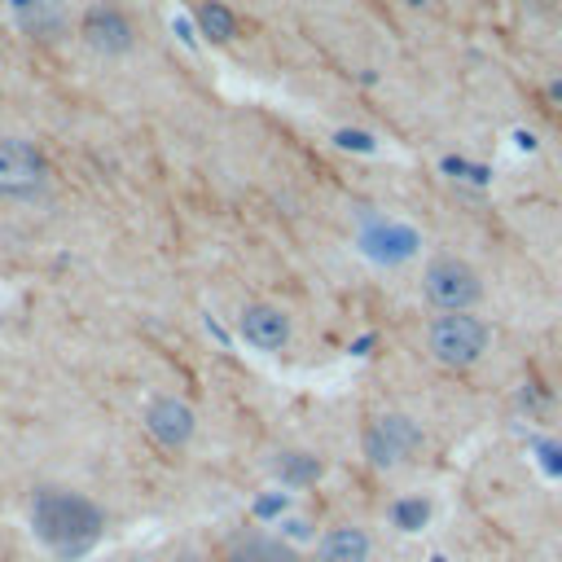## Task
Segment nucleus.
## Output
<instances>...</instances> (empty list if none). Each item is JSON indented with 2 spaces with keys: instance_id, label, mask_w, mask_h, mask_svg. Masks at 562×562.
<instances>
[{
  "instance_id": "3",
  "label": "nucleus",
  "mask_w": 562,
  "mask_h": 562,
  "mask_svg": "<svg viewBox=\"0 0 562 562\" xmlns=\"http://www.w3.org/2000/svg\"><path fill=\"white\" fill-rule=\"evenodd\" d=\"M430 351L448 369H470L487 351V325L470 312H443L430 325Z\"/></svg>"
},
{
  "instance_id": "16",
  "label": "nucleus",
  "mask_w": 562,
  "mask_h": 562,
  "mask_svg": "<svg viewBox=\"0 0 562 562\" xmlns=\"http://www.w3.org/2000/svg\"><path fill=\"white\" fill-rule=\"evenodd\" d=\"M338 145H342V149H351V145H356V149H373V140H369L364 132H338Z\"/></svg>"
},
{
  "instance_id": "2",
  "label": "nucleus",
  "mask_w": 562,
  "mask_h": 562,
  "mask_svg": "<svg viewBox=\"0 0 562 562\" xmlns=\"http://www.w3.org/2000/svg\"><path fill=\"white\" fill-rule=\"evenodd\" d=\"M422 290H426V299H430L435 307H443V312H470V307L483 299L479 272H474L465 259H457V255H435V259L426 263Z\"/></svg>"
},
{
  "instance_id": "10",
  "label": "nucleus",
  "mask_w": 562,
  "mask_h": 562,
  "mask_svg": "<svg viewBox=\"0 0 562 562\" xmlns=\"http://www.w3.org/2000/svg\"><path fill=\"white\" fill-rule=\"evenodd\" d=\"M316 562H369V536L360 527H334L321 536Z\"/></svg>"
},
{
  "instance_id": "12",
  "label": "nucleus",
  "mask_w": 562,
  "mask_h": 562,
  "mask_svg": "<svg viewBox=\"0 0 562 562\" xmlns=\"http://www.w3.org/2000/svg\"><path fill=\"white\" fill-rule=\"evenodd\" d=\"M198 26H202V35H206V40H215V44L233 40V31H237L233 13H228L224 4H215V0H206V4L198 9Z\"/></svg>"
},
{
  "instance_id": "6",
  "label": "nucleus",
  "mask_w": 562,
  "mask_h": 562,
  "mask_svg": "<svg viewBox=\"0 0 562 562\" xmlns=\"http://www.w3.org/2000/svg\"><path fill=\"white\" fill-rule=\"evenodd\" d=\"M83 40L97 48V53H127L132 48V22H127V13L123 9H114V4H92L88 13H83Z\"/></svg>"
},
{
  "instance_id": "1",
  "label": "nucleus",
  "mask_w": 562,
  "mask_h": 562,
  "mask_svg": "<svg viewBox=\"0 0 562 562\" xmlns=\"http://www.w3.org/2000/svg\"><path fill=\"white\" fill-rule=\"evenodd\" d=\"M31 527H35V536H40L53 553L79 558L83 549L97 544L105 518H101V509H97L88 496L66 492V487H44V492H35V501H31Z\"/></svg>"
},
{
  "instance_id": "7",
  "label": "nucleus",
  "mask_w": 562,
  "mask_h": 562,
  "mask_svg": "<svg viewBox=\"0 0 562 562\" xmlns=\"http://www.w3.org/2000/svg\"><path fill=\"white\" fill-rule=\"evenodd\" d=\"M145 426H149V435L162 448H184L193 439V408L180 404V400H171V395H158L145 408Z\"/></svg>"
},
{
  "instance_id": "17",
  "label": "nucleus",
  "mask_w": 562,
  "mask_h": 562,
  "mask_svg": "<svg viewBox=\"0 0 562 562\" xmlns=\"http://www.w3.org/2000/svg\"><path fill=\"white\" fill-rule=\"evenodd\" d=\"M549 92H553V97H558V101H562V79H558V83H553V88H549Z\"/></svg>"
},
{
  "instance_id": "13",
  "label": "nucleus",
  "mask_w": 562,
  "mask_h": 562,
  "mask_svg": "<svg viewBox=\"0 0 562 562\" xmlns=\"http://www.w3.org/2000/svg\"><path fill=\"white\" fill-rule=\"evenodd\" d=\"M237 562H303V558L290 544H281V540H250L237 553Z\"/></svg>"
},
{
  "instance_id": "4",
  "label": "nucleus",
  "mask_w": 562,
  "mask_h": 562,
  "mask_svg": "<svg viewBox=\"0 0 562 562\" xmlns=\"http://www.w3.org/2000/svg\"><path fill=\"white\" fill-rule=\"evenodd\" d=\"M44 176H48V162L31 140L0 136V193L26 198V193H35L44 184Z\"/></svg>"
},
{
  "instance_id": "14",
  "label": "nucleus",
  "mask_w": 562,
  "mask_h": 562,
  "mask_svg": "<svg viewBox=\"0 0 562 562\" xmlns=\"http://www.w3.org/2000/svg\"><path fill=\"white\" fill-rule=\"evenodd\" d=\"M277 474H281V479H290V483H307V479H316V474H321V461H316V457H307V452H281Z\"/></svg>"
},
{
  "instance_id": "9",
  "label": "nucleus",
  "mask_w": 562,
  "mask_h": 562,
  "mask_svg": "<svg viewBox=\"0 0 562 562\" xmlns=\"http://www.w3.org/2000/svg\"><path fill=\"white\" fill-rule=\"evenodd\" d=\"M360 246H364V255H373L382 263H404L417 250V233L395 224V220H378V224H369L360 233Z\"/></svg>"
},
{
  "instance_id": "15",
  "label": "nucleus",
  "mask_w": 562,
  "mask_h": 562,
  "mask_svg": "<svg viewBox=\"0 0 562 562\" xmlns=\"http://www.w3.org/2000/svg\"><path fill=\"white\" fill-rule=\"evenodd\" d=\"M391 518H395V527H400V531H417V527L430 518V505H426L422 496H408V501H395Z\"/></svg>"
},
{
  "instance_id": "11",
  "label": "nucleus",
  "mask_w": 562,
  "mask_h": 562,
  "mask_svg": "<svg viewBox=\"0 0 562 562\" xmlns=\"http://www.w3.org/2000/svg\"><path fill=\"white\" fill-rule=\"evenodd\" d=\"M18 18H22V26H26L31 35H40V40H48V35L61 31V4H57V0H31V4L18 9Z\"/></svg>"
},
{
  "instance_id": "5",
  "label": "nucleus",
  "mask_w": 562,
  "mask_h": 562,
  "mask_svg": "<svg viewBox=\"0 0 562 562\" xmlns=\"http://www.w3.org/2000/svg\"><path fill=\"white\" fill-rule=\"evenodd\" d=\"M417 443H422V430L404 413H386L364 430V452L373 465H400L417 452Z\"/></svg>"
},
{
  "instance_id": "8",
  "label": "nucleus",
  "mask_w": 562,
  "mask_h": 562,
  "mask_svg": "<svg viewBox=\"0 0 562 562\" xmlns=\"http://www.w3.org/2000/svg\"><path fill=\"white\" fill-rule=\"evenodd\" d=\"M237 325H241V338L259 351H281L290 342V316L272 303H250Z\"/></svg>"
}]
</instances>
